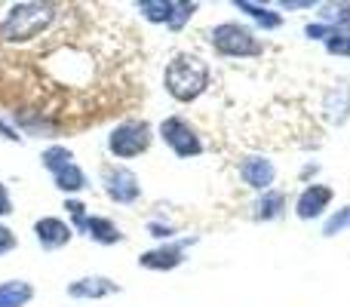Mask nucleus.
Instances as JSON below:
<instances>
[{
    "instance_id": "1",
    "label": "nucleus",
    "mask_w": 350,
    "mask_h": 307,
    "mask_svg": "<svg viewBox=\"0 0 350 307\" xmlns=\"http://www.w3.org/2000/svg\"><path fill=\"white\" fill-rule=\"evenodd\" d=\"M65 6L59 3H16L0 22V46H22L40 40L46 31L55 28Z\"/></svg>"
},
{
    "instance_id": "2",
    "label": "nucleus",
    "mask_w": 350,
    "mask_h": 307,
    "mask_svg": "<svg viewBox=\"0 0 350 307\" xmlns=\"http://www.w3.org/2000/svg\"><path fill=\"white\" fill-rule=\"evenodd\" d=\"M163 83H166V92H170L175 102H193V98H200L206 92V86H209V65L191 53H178L170 65H166Z\"/></svg>"
},
{
    "instance_id": "3",
    "label": "nucleus",
    "mask_w": 350,
    "mask_h": 307,
    "mask_svg": "<svg viewBox=\"0 0 350 307\" xmlns=\"http://www.w3.org/2000/svg\"><path fill=\"white\" fill-rule=\"evenodd\" d=\"M209 43L218 55H228V59H255V55H261V43L255 37V31L237 22L215 25L209 31Z\"/></svg>"
},
{
    "instance_id": "4",
    "label": "nucleus",
    "mask_w": 350,
    "mask_h": 307,
    "mask_svg": "<svg viewBox=\"0 0 350 307\" xmlns=\"http://www.w3.org/2000/svg\"><path fill=\"white\" fill-rule=\"evenodd\" d=\"M151 126L145 120H123L120 126L111 129L108 135V151L120 160H129V157H139L151 148Z\"/></svg>"
},
{
    "instance_id": "5",
    "label": "nucleus",
    "mask_w": 350,
    "mask_h": 307,
    "mask_svg": "<svg viewBox=\"0 0 350 307\" xmlns=\"http://www.w3.org/2000/svg\"><path fill=\"white\" fill-rule=\"evenodd\" d=\"M160 139L172 148L175 157L203 154V142H200V135L193 133V126L187 120H181V117H166V120L160 123Z\"/></svg>"
},
{
    "instance_id": "6",
    "label": "nucleus",
    "mask_w": 350,
    "mask_h": 307,
    "mask_svg": "<svg viewBox=\"0 0 350 307\" xmlns=\"http://www.w3.org/2000/svg\"><path fill=\"white\" fill-rule=\"evenodd\" d=\"M102 181H105V193L114 203H135L142 197L139 178L126 166H102Z\"/></svg>"
},
{
    "instance_id": "7",
    "label": "nucleus",
    "mask_w": 350,
    "mask_h": 307,
    "mask_svg": "<svg viewBox=\"0 0 350 307\" xmlns=\"http://www.w3.org/2000/svg\"><path fill=\"white\" fill-rule=\"evenodd\" d=\"M332 187L329 185H308L301 193H298L295 200V215L301 218V222H310V218H320L323 212L329 209V203H332Z\"/></svg>"
},
{
    "instance_id": "8",
    "label": "nucleus",
    "mask_w": 350,
    "mask_h": 307,
    "mask_svg": "<svg viewBox=\"0 0 350 307\" xmlns=\"http://www.w3.org/2000/svg\"><path fill=\"white\" fill-rule=\"evenodd\" d=\"M240 175L255 191H271L273 178H277V169H273V163L265 160V157H246V160L240 163Z\"/></svg>"
},
{
    "instance_id": "9",
    "label": "nucleus",
    "mask_w": 350,
    "mask_h": 307,
    "mask_svg": "<svg viewBox=\"0 0 350 307\" xmlns=\"http://www.w3.org/2000/svg\"><path fill=\"white\" fill-rule=\"evenodd\" d=\"M191 240L185 243H170V246H160V249H151V252H145L139 258L142 267H148V271H172V267H178L181 261H185V246Z\"/></svg>"
},
{
    "instance_id": "10",
    "label": "nucleus",
    "mask_w": 350,
    "mask_h": 307,
    "mask_svg": "<svg viewBox=\"0 0 350 307\" xmlns=\"http://www.w3.org/2000/svg\"><path fill=\"white\" fill-rule=\"evenodd\" d=\"M34 234L43 249H62V246H68L74 237L71 228H68L65 222H59V218H40V222L34 224Z\"/></svg>"
},
{
    "instance_id": "11",
    "label": "nucleus",
    "mask_w": 350,
    "mask_h": 307,
    "mask_svg": "<svg viewBox=\"0 0 350 307\" xmlns=\"http://www.w3.org/2000/svg\"><path fill=\"white\" fill-rule=\"evenodd\" d=\"M114 292H120V286L108 277H83L68 286L71 298H105V295H114Z\"/></svg>"
},
{
    "instance_id": "12",
    "label": "nucleus",
    "mask_w": 350,
    "mask_h": 307,
    "mask_svg": "<svg viewBox=\"0 0 350 307\" xmlns=\"http://www.w3.org/2000/svg\"><path fill=\"white\" fill-rule=\"evenodd\" d=\"M34 298V286L25 280H6L0 283V307H25Z\"/></svg>"
},
{
    "instance_id": "13",
    "label": "nucleus",
    "mask_w": 350,
    "mask_h": 307,
    "mask_svg": "<svg viewBox=\"0 0 350 307\" xmlns=\"http://www.w3.org/2000/svg\"><path fill=\"white\" fill-rule=\"evenodd\" d=\"M83 234H90L96 243H102V246H114V243H120L123 240V234H120V228H117L114 222H108V218H102V215H96V218H86V228H83Z\"/></svg>"
},
{
    "instance_id": "14",
    "label": "nucleus",
    "mask_w": 350,
    "mask_h": 307,
    "mask_svg": "<svg viewBox=\"0 0 350 307\" xmlns=\"http://www.w3.org/2000/svg\"><path fill=\"white\" fill-rule=\"evenodd\" d=\"M55 187L65 193H74V191H83L86 187V172L80 166H74V163H68V166H62L59 172H55Z\"/></svg>"
},
{
    "instance_id": "15",
    "label": "nucleus",
    "mask_w": 350,
    "mask_h": 307,
    "mask_svg": "<svg viewBox=\"0 0 350 307\" xmlns=\"http://www.w3.org/2000/svg\"><path fill=\"white\" fill-rule=\"evenodd\" d=\"M237 10L240 12H246V16H252L258 25H265V28H280L283 25V18H280V12H273V10H267V6H261V3H249V0H237Z\"/></svg>"
},
{
    "instance_id": "16",
    "label": "nucleus",
    "mask_w": 350,
    "mask_h": 307,
    "mask_svg": "<svg viewBox=\"0 0 350 307\" xmlns=\"http://www.w3.org/2000/svg\"><path fill=\"white\" fill-rule=\"evenodd\" d=\"M139 12L148 18V22H160V25H170L175 16V3L170 0H142Z\"/></svg>"
},
{
    "instance_id": "17",
    "label": "nucleus",
    "mask_w": 350,
    "mask_h": 307,
    "mask_svg": "<svg viewBox=\"0 0 350 307\" xmlns=\"http://www.w3.org/2000/svg\"><path fill=\"white\" fill-rule=\"evenodd\" d=\"M258 218H265V222H273V218L283 215L286 209V193L283 191H265V197L258 200Z\"/></svg>"
},
{
    "instance_id": "18",
    "label": "nucleus",
    "mask_w": 350,
    "mask_h": 307,
    "mask_svg": "<svg viewBox=\"0 0 350 307\" xmlns=\"http://www.w3.org/2000/svg\"><path fill=\"white\" fill-rule=\"evenodd\" d=\"M323 22L332 25L335 31L350 34V3H326L323 6Z\"/></svg>"
},
{
    "instance_id": "19",
    "label": "nucleus",
    "mask_w": 350,
    "mask_h": 307,
    "mask_svg": "<svg viewBox=\"0 0 350 307\" xmlns=\"http://www.w3.org/2000/svg\"><path fill=\"white\" fill-rule=\"evenodd\" d=\"M40 160H43V166L55 175L62 166H68V163H71V151H68L65 145H53V148H46V151H43Z\"/></svg>"
},
{
    "instance_id": "20",
    "label": "nucleus",
    "mask_w": 350,
    "mask_h": 307,
    "mask_svg": "<svg viewBox=\"0 0 350 307\" xmlns=\"http://www.w3.org/2000/svg\"><path fill=\"white\" fill-rule=\"evenodd\" d=\"M347 228H350V206L338 209L332 218H329L326 228H323V234H326V237H335V234H341V230H347Z\"/></svg>"
},
{
    "instance_id": "21",
    "label": "nucleus",
    "mask_w": 350,
    "mask_h": 307,
    "mask_svg": "<svg viewBox=\"0 0 350 307\" xmlns=\"http://www.w3.org/2000/svg\"><path fill=\"white\" fill-rule=\"evenodd\" d=\"M326 49L332 55H350V34H345V31H332V37L326 40Z\"/></svg>"
},
{
    "instance_id": "22",
    "label": "nucleus",
    "mask_w": 350,
    "mask_h": 307,
    "mask_svg": "<svg viewBox=\"0 0 350 307\" xmlns=\"http://www.w3.org/2000/svg\"><path fill=\"white\" fill-rule=\"evenodd\" d=\"M65 209L71 212V218H74V228L83 234V228H86V206L80 203V200H68L65 203Z\"/></svg>"
},
{
    "instance_id": "23",
    "label": "nucleus",
    "mask_w": 350,
    "mask_h": 307,
    "mask_svg": "<svg viewBox=\"0 0 350 307\" xmlns=\"http://www.w3.org/2000/svg\"><path fill=\"white\" fill-rule=\"evenodd\" d=\"M193 10H197V3H175V16H172L170 28H172V31H178L181 25H185L187 18L193 16Z\"/></svg>"
},
{
    "instance_id": "24",
    "label": "nucleus",
    "mask_w": 350,
    "mask_h": 307,
    "mask_svg": "<svg viewBox=\"0 0 350 307\" xmlns=\"http://www.w3.org/2000/svg\"><path fill=\"white\" fill-rule=\"evenodd\" d=\"M332 25H326V22H314V25H308V28H304V34L310 37V40H329V37H332Z\"/></svg>"
},
{
    "instance_id": "25",
    "label": "nucleus",
    "mask_w": 350,
    "mask_h": 307,
    "mask_svg": "<svg viewBox=\"0 0 350 307\" xmlns=\"http://www.w3.org/2000/svg\"><path fill=\"white\" fill-rule=\"evenodd\" d=\"M16 234H12L10 228H3V224H0V255L3 252H10V249H16Z\"/></svg>"
},
{
    "instance_id": "26",
    "label": "nucleus",
    "mask_w": 350,
    "mask_h": 307,
    "mask_svg": "<svg viewBox=\"0 0 350 307\" xmlns=\"http://www.w3.org/2000/svg\"><path fill=\"white\" fill-rule=\"evenodd\" d=\"M12 212V200H10V191H6V185L0 181V215H10Z\"/></svg>"
},
{
    "instance_id": "27",
    "label": "nucleus",
    "mask_w": 350,
    "mask_h": 307,
    "mask_svg": "<svg viewBox=\"0 0 350 307\" xmlns=\"http://www.w3.org/2000/svg\"><path fill=\"white\" fill-rule=\"evenodd\" d=\"M283 10H314V0H283Z\"/></svg>"
},
{
    "instance_id": "28",
    "label": "nucleus",
    "mask_w": 350,
    "mask_h": 307,
    "mask_svg": "<svg viewBox=\"0 0 350 307\" xmlns=\"http://www.w3.org/2000/svg\"><path fill=\"white\" fill-rule=\"evenodd\" d=\"M0 139H12V142H22V135H18L16 129H12V126H6V123L0 120Z\"/></svg>"
},
{
    "instance_id": "29",
    "label": "nucleus",
    "mask_w": 350,
    "mask_h": 307,
    "mask_svg": "<svg viewBox=\"0 0 350 307\" xmlns=\"http://www.w3.org/2000/svg\"><path fill=\"white\" fill-rule=\"evenodd\" d=\"M151 234H154V237H172V228H163V224H151Z\"/></svg>"
}]
</instances>
